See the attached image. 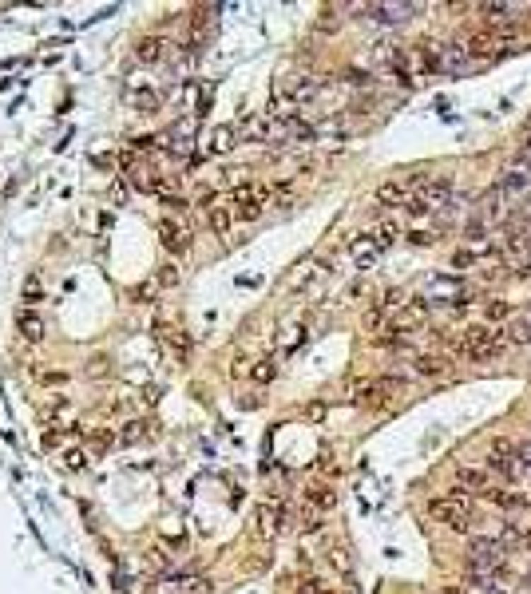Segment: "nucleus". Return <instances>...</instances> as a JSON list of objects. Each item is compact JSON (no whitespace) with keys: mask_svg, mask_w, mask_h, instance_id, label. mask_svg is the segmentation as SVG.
I'll list each match as a JSON object with an SVG mask.
<instances>
[{"mask_svg":"<svg viewBox=\"0 0 531 594\" xmlns=\"http://www.w3.org/2000/svg\"><path fill=\"white\" fill-rule=\"evenodd\" d=\"M503 341H508V333H491L488 325H468L460 333V357L464 361H491V357H500L503 352Z\"/></svg>","mask_w":531,"mask_h":594,"instance_id":"obj_1","label":"nucleus"},{"mask_svg":"<svg viewBox=\"0 0 531 594\" xmlns=\"http://www.w3.org/2000/svg\"><path fill=\"white\" fill-rule=\"evenodd\" d=\"M226 206L234 210V218L242 222H254L266 206H270V191L266 186H258V182H238L231 191V198H226Z\"/></svg>","mask_w":531,"mask_h":594,"instance_id":"obj_2","label":"nucleus"},{"mask_svg":"<svg viewBox=\"0 0 531 594\" xmlns=\"http://www.w3.org/2000/svg\"><path fill=\"white\" fill-rule=\"evenodd\" d=\"M428 511H432V519L448 523L452 531H468V519H472V495H464V492H448V495H440V499H432Z\"/></svg>","mask_w":531,"mask_h":594,"instance_id":"obj_3","label":"nucleus"},{"mask_svg":"<svg viewBox=\"0 0 531 594\" xmlns=\"http://www.w3.org/2000/svg\"><path fill=\"white\" fill-rule=\"evenodd\" d=\"M496 571H503V543L500 539H472L468 574H496Z\"/></svg>","mask_w":531,"mask_h":594,"instance_id":"obj_4","label":"nucleus"},{"mask_svg":"<svg viewBox=\"0 0 531 594\" xmlns=\"http://www.w3.org/2000/svg\"><path fill=\"white\" fill-rule=\"evenodd\" d=\"M159 242H163V250H170V254H187L191 250V230H187L179 218H163L159 222Z\"/></svg>","mask_w":531,"mask_h":594,"instance_id":"obj_5","label":"nucleus"},{"mask_svg":"<svg viewBox=\"0 0 531 594\" xmlns=\"http://www.w3.org/2000/svg\"><path fill=\"white\" fill-rule=\"evenodd\" d=\"M424 321H428V305L424 302H404L401 309H397V317H392V329L397 333H416V329H424Z\"/></svg>","mask_w":531,"mask_h":594,"instance_id":"obj_6","label":"nucleus"},{"mask_svg":"<svg viewBox=\"0 0 531 594\" xmlns=\"http://www.w3.org/2000/svg\"><path fill=\"white\" fill-rule=\"evenodd\" d=\"M377 254H381V242H377V234H357V238H353L349 242V258L357 266H361V270H369L373 262H377Z\"/></svg>","mask_w":531,"mask_h":594,"instance_id":"obj_7","label":"nucleus"},{"mask_svg":"<svg viewBox=\"0 0 531 594\" xmlns=\"http://www.w3.org/2000/svg\"><path fill=\"white\" fill-rule=\"evenodd\" d=\"M40 420H44V428H52V432L68 428V424H71V404H68V396H52V400L40 408Z\"/></svg>","mask_w":531,"mask_h":594,"instance_id":"obj_8","label":"nucleus"},{"mask_svg":"<svg viewBox=\"0 0 531 594\" xmlns=\"http://www.w3.org/2000/svg\"><path fill=\"white\" fill-rule=\"evenodd\" d=\"M456 480H460L464 492H476V495H491V472L488 468H456Z\"/></svg>","mask_w":531,"mask_h":594,"instance_id":"obj_9","label":"nucleus"},{"mask_svg":"<svg viewBox=\"0 0 531 594\" xmlns=\"http://www.w3.org/2000/svg\"><path fill=\"white\" fill-rule=\"evenodd\" d=\"M472 68V44H444V56H440V71H452V76H460V71Z\"/></svg>","mask_w":531,"mask_h":594,"instance_id":"obj_10","label":"nucleus"},{"mask_svg":"<svg viewBox=\"0 0 531 594\" xmlns=\"http://www.w3.org/2000/svg\"><path fill=\"white\" fill-rule=\"evenodd\" d=\"M369 20H377V24H404L416 12V4H369Z\"/></svg>","mask_w":531,"mask_h":594,"instance_id":"obj_11","label":"nucleus"},{"mask_svg":"<svg viewBox=\"0 0 531 594\" xmlns=\"http://www.w3.org/2000/svg\"><path fill=\"white\" fill-rule=\"evenodd\" d=\"M281 523H286V507L281 504H262L258 507V535L262 539H274V535L281 531Z\"/></svg>","mask_w":531,"mask_h":594,"instance_id":"obj_12","label":"nucleus"},{"mask_svg":"<svg viewBox=\"0 0 531 594\" xmlns=\"http://www.w3.org/2000/svg\"><path fill=\"white\" fill-rule=\"evenodd\" d=\"M392 393H397V381H369V384L357 388V400H361V404H377V408H381V404H389Z\"/></svg>","mask_w":531,"mask_h":594,"instance_id":"obj_13","label":"nucleus"},{"mask_svg":"<svg viewBox=\"0 0 531 594\" xmlns=\"http://www.w3.org/2000/svg\"><path fill=\"white\" fill-rule=\"evenodd\" d=\"M412 186H424V179H412V182H385L381 191H377V202L381 206H401V202H409V191Z\"/></svg>","mask_w":531,"mask_h":594,"instance_id":"obj_14","label":"nucleus"},{"mask_svg":"<svg viewBox=\"0 0 531 594\" xmlns=\"http://www.w3.org/2000/svg\"><path fill=\"white\" fill-rule=\"evenodd\" d=\"M412 373L416 376H448V357H436V352H421L412 361Z\"/></svg>","mask_w":531,"mask_h":594,"instance_id":"obj_15","label":"nucleus"},{"mask_svg":"<svg viewBox=\"0 0 531 594\" xmlns=\"http://www.w3.org/2000/svg\"><path fill=\"white\" fill-rule=\"evenodd\" d=\"M488 472L500 475V480H520V475H523L520 452H515V456H491V460H488Z\"/></svg>","mask_w":531,"mask_h":594,"instance_id":"obj_16","label":"nucleus"},{"mask_svg":"<svg viewBox=\"0 0 531 594\" xmlns=\"http://www.w3.org/2000/svg\"><path fill=\"white\" fill-rule=\"evenodd\" d=\"M163 52H167V40H163V36H143V40L135 44V60L139 64H159Z\"/></svg>","mask_w":531,"mask_h":594,"instance_id":"obj_17","label":"nucleus"},{"mask_svg":"<svg viewBox=\"0 0 531 594\" xmlns=\"http://www.w3.org/2000/svg\"><path fill=\"white\" fill-rule=\"evenodd\" d=\"M206 226H211V234H231V226H234V210L226 206V202H214L211 210H206Z\"/></svg>","mask_w":531,"mask_h":594,"instance_id":"obj_18","label":"nucleus"},{"mask_svg":"<svg viewBox=\"0 0 531 594\" xmlns=\"http://www.w3.org/2000/svg\"><path fill=\"white\" fill-rule=\"evenodd\" d=\"M480 12L496 24V28H515L511 20H515V12H523V8H520V4H484Z\"/></svg>","mask_w":531,"mask_h":594,"instance_id":"obj_19","label":"nucleus"},{"mask_svg":"<svg viewBox=\"0 0 531 594\" xmlns=\"http://www.w3.org/2000/svg\"><path fill=\"white\" fill-rule=\"evenodd\" d=\"M234 143H238V131H234L231 123H226V127H214V131H211V143H206V151H211V155H226Z\"/></svg>","mask_w":531,"mask_h":594,"instance_id":"obj_20","label":"nucleus"},{"mask_svg":"<svg viewBox=\"0 0 531 594\" xmlns=\"http://www.w3.org/2000/svg\"><path fill=\"white\" fill-rule=\"evenodd\" d=\"M16 329H21L24 341H40L44 337V317H36L32 309H24L21 317H16Z\"/></svg>","mask_w":531,"mask_h":594,"instance_id":"obj_21","label":"nucleus"},{"mask_svg":"<svg viewBox=\"0 0 531 594\" xmlns=\"http://www.w3.org/2000/svg\"><path fill=\"white\" fill-rule=\"evenodd\" d=\"M500 191L503 194H527L531 191V171H520V167L508 171V174H503V182H500Z\"/></svg>","mask_w":531,"mask_h":594,"instance_id":"obj_22","label":"nucleus"},{"mask_svg":"<svg viewBox=\"0 0 531 594\" xmlns=\"http://www.w3.org/2000/svg\"><path fill=\"white\" fill-rule=\"evenodd\" d=\"M151 428H155V424H147V420H127L123 424V432H119V444H139V440H151Z\"/></svg>","mask_w":531,"mask_h":594,"instance_id":"obj_23","label":"nucleus"},{"mask_svg":"<svg viewBox=\"0 0 531 594\" xmlns=\"http://www.w3.org/2000/svg\"><path fill=\"white\" fill-rule=\"evenodd\" d=\"M491 499H496V507H503V511H531V499L520 492H491Z\"/></svg>","mask_w":531,"mask_h":594,"instance_id":"obj_24","label":"nucleus"},{"mask_svg":"<svg viewBox=\"0 0 531 594\" xmlns=\"http://www.w3.org/2000/svg\"><path fill=\"white\" fill-rule=\"evenodd\" d=\"M333 499H337V495H333V487H325V484H317V487H310V492H305V504H310L313 511H325V507H333Z\"/></svg>","mask_w":531,"mask_h":594,"instance_id":"obj_25","label":"nucleus"},{"mask_svg":"<svg viewBox=\"0 0 531 594\" xmlns=\"http://www.w3.org/2000/svg\"><path fill=\"white\" fill-rule=\"evenodd\" d=\"M503 202H508V194H503L500 186H496V191H488V194H484L480 214H484V218H500V214H503Z\"/></svg>","mask_w":531,"mask_h":594,"instance_id":"obj_26","label":"nucleus"},{"mask_svg":"<svg viewBox=\"0 0 531 594\" xmlns=\"http://www.w3.org/2000/svg\"><path fill=\"white\" fill-rule=\"evenodd\" d=\"M293 527H298L301 535H313V531H321V511H313V507L305 504V511L298 515V523H293Z\"/></svg>","mask_w":531,"mask_h":594,"instance_id":"obj_27","label":"nucleus"},{"mask_svg":"<svg viewBox=\"0 0 531 594\" xmlns=\"http://www.w3.org/2000/svg\"><path fill=\"white\" fill-rule=\"evenodd\" d=\"M511 341H520V345H531V309L523 313L520 321L511 325Z\"/></svg>","mask_w":531,"mask_h":594,"instance_id":"obj_28","label":"nucleus"},{"mask_svg":"<svg viewBox=\"0 0 531 594\" xmlns=\"http://www.w3.org/2000/svg\"><path fill=\"white\" fill-rule=\"evenodd\" d=\"M64 468H68V472H83V468H88V452H83V448H68V452H64Z\"/></svg>","mask_w":531,"mask_h":594,"instance_id":"obj_29","label":"nucleus"},{"mask_svg":"<svg viewBox=\"0 0 531 594\" xmlns=\"http://www.w3.org/2000/svg\"><path fill=\"white\" fill-rule=\"evenodd\" d=\"M298 594H337L325 578H301L298 583Z\"/></svg>","mask_w":531,"mask_h":594,"instance_id":"obj_30","label":"nucleus"},{"mask_svg":"<svg viewBox=\"0 0 531 594\" xmlns=\"http://www.w3.org/2000/svg\"><path fill=\"white\" fill-rule=\"evenodd\" d=\"M274 373H278V364H274L270 357H266V361H258V364L250 369V376H254L258 384H270V381H274Z\"/></svg>","mask_w":531,"mask_h":594,"instance_id":"obj_31","label":"nucleus"},{"mask_svg":"<svg viewBox=\"0 0 531 594\" xmlns=\"http://www.w3.org/2000/svg\"><path fill=\"white\" fill-rule=\"evenodd\" d=\"M373 234H377V242H381V250H389V246L397 242V234H401V230H397V222H381V226H377Z\"/></svg>","mask_w":531,"mask_h":594,"instance_id":"obj_32","label":"nucleus"},{"mask_svg":"<svg viewBox=\"0 0 531 594\" xmlns=\"http://www.w3.org/2000/svg\"><path fill=\"white\" fill-rule=\"evenodd\" d=\"M131 103H135L139 111H155V107H159V95L143 88V91H135V95H131Z\"/></svg>","mask_w":531,"mask_h":594,"instance_id":"obj_33","label":"nucleus"},{"mask_svg":"<svg viewBox=\"0 0 531 594\" xmlns=\"http://www.w3.org/2000/svg\"><path fill=\"white\" fill-rule=\"evenodd\" d=\"M103 373H111V361H107V357H91V364H88V376H95V381H100Z\"/></svg>","mask_w":531,"mask_h":594,"instance_id":"obj_34","label":"nucleus"},{"mask_svg":"<svg viewBox=\"0 0 531 594\" xmlns=\"http://www.w3.org/2000/svg\"><path fill=\"white\" fill-rule=\"evenodd\" d=\"M40 278H28V282H24V302H40Z\"/></svg>","mask_w":531,"mask_h":594,"instance_id":"obj_35","label":"nucleus"},{"mask_svg":"<svg viewBox=\"0 0 531 594\" xmlns=\"http://www.w3.org/2000/svg\"><path fill=\"white\" fill-rule=\"evenodd\" d=\"M476 258H480V254H476V250H456V258H452V262L460 266V270H468V266L476 262Z\"/></svg>","mask_w":531,"mask_h":594,"instance_id":"obj_36","label":"nucleus"},{"mask_svg":"<svg viewBox=\"0 0 531 594\" xmlns=\"http://www.w3.org/2000/svg\"><path fill=\"white\" fill-rule=\"evenodd\" d=\"M508 313H511V309H508V302H491V305H488V317H491V321H503Z\"/></svg>","mask_w":531,"mask_h":594,"instance_id":"obj_37","label":"nucleus"},{"mask_svg":"<svg viewBox=\"0 0 531 594\" xmlns=\"http://www.w3.org/2000/svg\"><path fill=\"white\" fill-rule=\"evenodd\" d=\"M159 282H163V285H175V282H179V266H175V262H170V266H163Z\"/></svg>","mask_w":531,"mask_h":594,"instance_id":"obj_38","label":"nucleus"},{"mask_svg":"<svg viewBox=\"0 0 531 594\" xmlns=\"http://www.w3.org/2000/svg\"><path fill=\"white\" fill-rule=\"evenodd\" d=\"M409 238H412L416 246H428V242H436V234H428V230H412Z\"/></svg>","mask_w":531,"mask_h":594,"instance_id":"obj_39","label":"nucleus"},{"mask_svg":"<svg viewBox=\"0 0 531 594\" xmlns=\"http://www.w3.org/2000/svg\"><path fill=\"white\" fill-rule=\"evenodd\" d=\"M520 463H523V472H531V440L520 444Z\"/></svg>","mask_w":531,"mask_h":594,"instance_id":"obj_40","label":"nucleus"},{"mask_svg":"<svg viewBox=\"0 0 531 594\" xmlns=\"http://www.w3.org/2000/svg\"><path fill=\"white\" fill-rule=\"evenodd\" d=\"M444 594H464V590H456V586H448V590H444Z\"/></svg>","mask_w":531,"mask_h":594,"instance_id":"obj_41","label":"nucleus"}]
</instances>
